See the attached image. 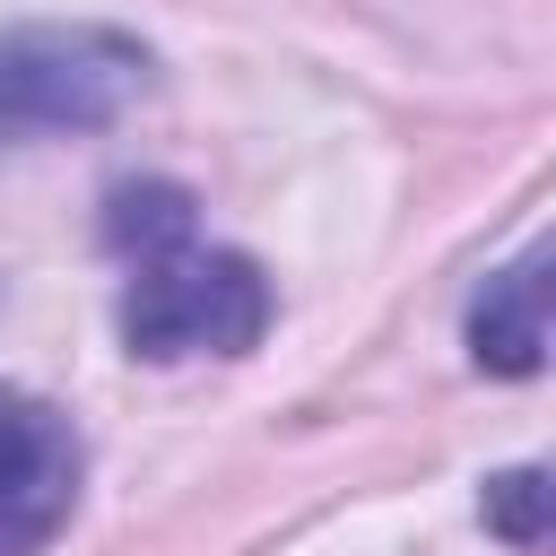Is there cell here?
I'll list each match as a JSON object with an SVG mask.
<instances>
[{
	"label": "cell",
	"mask_w": 556,
	"mask_h": 556,
	"mask_svg": "<svg viewBox=\"0 0 556 556\" xmlns=\"http://www.w3.org/2000/svg\"><path fill=\"white\" fill-rule=\"evenodd\" d=\"M104 252L122 278V348L139 365L182 356H252L269 330V278L252 252L200 243V208L182 182L139 174L104 191Z\"/></svg>",
	"instance_id": "6da1fadb"
},
{
	"label": "cell",
	"mask_w": 556,
	"mask_h": 556,
	"mask_svg": "<svg viewBox=\"0 0 556 556\" xmlns=\"http://www.w3.org/2000/svg\"><path fill=\"white\" fill-rule=\"evenodd\" d=\"M156 61L122 26H9L0 35V148L87 139L148 96Z\"/></svg>",
	"instance_id": "7a4b0ae2"
},
{
	"label": "cell",
	"mask_w": 556,
	"mask_h": 556,
	"mask_svg": "<svg viewBox=\"0 0 556 556\" xmlns=\"http://www.w3.org/2000/svg\"><path fill=\"white\" fill-rule=\"evenodd\" d=\"M78 486H87L78 426L52 400L0 382V556H43L70 530Z\"/></svg>",
	"instance_id": "3957f363"
},
{
	"label": "cell",
	"mask_w": 556,
	"mask_h": 556,
	"mask_svg": "<svg viewBox=\"0 0 556 556\" xmlns=\"http://www.w3.org/2000/svg\"><path fill=\"white\" fill-rule=\"evenodd\" d=\"M469 365L504 374V382L547 365V252L539 243L478 287V304H469Z\"/></svg>",
	"instance_id": "277c9868"
},
{
	"label": "cell",
	"mask_w": 556,
	"mask_h": 556,
	"mask_svg": "<svg viewBox=\"0 0 556 556\" xmlns=\"http://www.w3.org/2000/svg\"><path fill=\"white\" fill-rule=\"evenodd\" d=\"M478 513H486V530H495L504 547L530 556V547L547 539V469H504V478H486Z\"/></svg>",
	"instance_id": "5b68a950"
}]
</instances>
